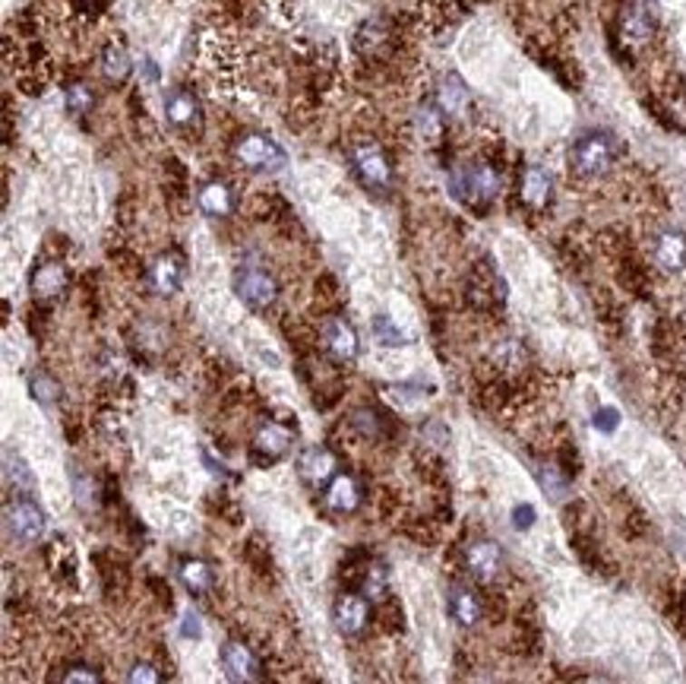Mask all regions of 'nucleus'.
<instances>
[{
    "label": "nucleus",
    "mask_w": 686,
    "mask_h": 684,
    "mask_svg": "<svg viewBox=\"0 0 686 684\" xmlns=\"http://www.w3.org/2000/svg\"><path fill=\"white\" fill-rule=\"evenodd\" d=\"M221 669H225L228 681H257L260 679V662L244 643H225L221 647Z\"/></svg>",
    "instance_id": "13"
},
{
    "label": "nucleus",
    "mask_w": 686,
    "mask_h": 684,
    "mask_svg": "<svg viewBox=\"0 0 686 684\" xmlns=\"http://www.w3.org/2000/svg\"><path fill=\"white\" fill-rule=\"evenodd\" d=\"M234 292H238L240 302H244L247 308H253V311L272 308L276 298H279L276 279H272L270 273H263V270H253V266H250V270L238 273V279H234Z\"/></svg>",
    "instance_id": "6"
},
{
    "label": "nucleus",
    "mask_w": 686,
    "mask_h": 684,
    "mask_svg": "<svg viewBox=\"0 0 686 684\" xmlns=\"http://www.w3.org/2000/svg\"><path fill=\"white\" fill-rule=\"evenodd\" d=\"M620 29H623V38L630 45H645L652 35H655V10H652V0H630L623 10V19H620Z\"/></svg>",
    "instance_id": "9"
},
{
    "label": "nucleus",
    "mask_w": 686,
    "mask_h": 684,
    "mask_svg": "<svg viewBox=\"0 0 686 684\" xmlns=\"http://www.w3.org/2000/svg\"><path fill=\"white\" fill-rule=\"evenodd\" d=\"M130 70H133V61H130L127 48L117 42H111L108 48L102 51V74L108 83H123L130 76Z\"/></svg>",
    "instance_id": "22"
},
{
    "label": "nucleus",
    "mask_w": 686,
    "mask_h": 684,
    "mask_svg": "<svg viewBox=\"0 0 686 684\" xmlns=\"http://www.w3.org/2000/svg\"><path fill=\"white\" fill-rule=\"evenodd\" d=\"M655 263L664 273L686 270V234L681 228H664L655 238Z\"/></svg>",
    "instance_id": "14"
},
{
    "label": "nucleus",
    "mask_w": 686,
    "mask_h": 684,
    "mask_svg": "<svg viewBox=\"0 0 686 684\" xmlns=\"http://www.w3.org/2000/svg\"><path fill=\"white\" fill-rule=\"evenodd\" d=\"M534 520H538V511H534L532 504H515L513 507V530H519V532L532 530Z\"/></svg>",
    "instance_id": "33"
},
{
    "label": "nucleus",
    "mask_w": 686,
    "mask_h": 684,
    "mask_svg": "<svg viewBox=\"0 0 686 684\" xmlns=\"http://www.w3.org/2000/svg\"><path fill=\"white\" fill-rule=\"evenodd\" d=\"M443 108L436 105V102H427V105H421V112H417V134L424 136L427 143H434L436 136L443 134Z\"/></svg>",
    "instance_id": "26"
},
{
    "label": "nucleus",
    "mask_w": 686,
    "mask_h": 684,
    "mask_svg": "<svg viewBox=\"0 0 686 684\" xmlns=\"http://www.w3.org/2000/svg\"><path fill=\"white\" fill-rule=\"evenodd\" d=\"M196 203L206 216L212 219H225L234 213V191L228 181H206L196 193Z\"/></svg>",
    "instance_id": "16"
},
{
    "label": "nucleus",
    "mask_w": 686,
    "mask_h": 684,
    "mask_svg": "<svg viewBox=\"0 0 686 684\" xmlns=\"http://www.w3.org/2000/svg\"><path fill=\"white\" fill-rule=\"evenodd\" d=\"M181 634L187 637V640H200L202 637V624H200V618L193 615V611H184V618H181Z\"/></svg>",
    "instance_id": "35"
},
{
    "label": "nucleus",
    "mask_w": 686,
    "mask_h": 684,
    "mask_svg": "<svg viewBox=\"0 0 686 684\" xmlns=\"http://www.w3.org/2000/svg\"><path fill=\"white\" fill-rule=\"evenodd\" d=\"M127 679H130V681H146V684H152V681H159V672H155L152 666H142V662H140V666L130 669Z\"/></svg>",
    "instance_id": "36"
},
{
    "label": "nucleus",
    "mask_w": 686,
    "mask_h": 684,
    "mask_svg": "<svg viewBox=\"0 0 686 684\" xmlns=\"http://www.w3.org/2000/svg\"><path fill=\"white\" fill-rule=\"evenodd\" d=\"M181 583L187 586V592H193V596H202V592L212 590V568H209L206 561H200V558H187V561H181Z\"/></svg>",
    "instance_id": "23"
},
{
    "label": "nucleus",
    "mask_w": 686,
    "mask_h": 684,
    "mask_svg": "<svg viewBox=\"0 0 686 684\" xmlns=\"http://www.w3.org/2000/svg\"><path fill=\"white\" fill-rule=\"evenodd\" d=\"M234 159H238L244 168H250V172L272 174V172H282L285 162H289V155H285V149L279 146L272 136L244 134V136L234 140Z\"/></svg>",
    "instance_id": "3"
},
{
    "label": "nucleus",
    "mask_w": 686,
    "mask_h": 684,
    "mask_svg": "<svg viewBox=\"0 0 686 684\" xmlns=\"http://www.w3.org/2000/svg\"><path fill=\"white\" fill-rule=\"evenodd\" d=\"M64 285H67V273H64V266H57V263H44L32 273V289H35L38 298L57 295V292H64Z\"/></svg>",
    "instance_id": "24"
},
{
    "label": "nucleus",
    "mask_w": 686,
    "mask_h": 684,
    "mask_svg": "<svg viewBox=\"0 0 686 684\" xmlns=\"http://www.w3.org/2000/svg\"><path fill=\"white\" fill-rule=\"evenodd\" d=\"M617 155H620L617 136L607 134V130H588V134H583L573 143L570 168L579 178H598V174H604L617 162Z\"/></svg>",
    "instance_id": "2"
},
{
    "label": "nucleus",
    "mask_w": 686,
    "mask_h": 684,
    "mask_svg": "<svg viewBox=\"0 0 686 684\" xmlns=\"http://www.w3.org/2000/svg\"><path fill=\"white\" fill-rule=\"evenodd\" d=\"M436 105L443 108V114H453V117L466 114L468 105H472V95H468L466 83H462L459 76H446V80L440 83V89H436Z\"/></svg>",
    "instance_id": "21"
},
{
    "label": "nucleus",
    "mask_w": 686,
    "mask_h": 684,
    "mask_svg": "<svg viewBox=\"0 0 686 684\" xmlns=\"http://www.w3.org/2000/svg\"><path fill=\"white\" fill-rule=\"evenodd\" d=\"M374 336H377V342H380V345H405V342H408V336H405L387 314H380L374 321Z\"/></svg>",
    "instance_id": "29"
},
{
    "label": "nucleus",
    "mask_w": 686,
    "mask_h": 684,
    "mask_svg": "<svg viewBox=\"0 0 686 684\" xmlns=\"http://www.w3.org/2000/svg\"><path fill=\"white\" fill-rule=\"evenodd\" d=\"M165 117L178 134L193 136L202 130L200 99H196L193 93H187V89H172V93L165 95Z\"/></svg>",
    "instance_id": "7"
},
{
    "label": "nucleus",
    "mask_w": 686,
    "mask_h": 684,
    "mask_svg": "<svg viewBox=\"0 0 686 684\" xmlns=\"http://www.w3.org/2000/svg\"><path fill=\"white\" fill-rule=\"evenodd\" d=\"M594 428H598V431H604V434H613L620 428V412L613 406L598 409V412H594Z\"/></svg>",
    "instance_id": "32"
},
{
    "label": "nucleus",
    "mask_w": 686,
    "mask_h": 684,
    "mask_svg": "<svg viewBox=\"0 0 686 684\" xmlns=\"http://www.w3.org/2000/svg\"><path fill=\"white\" fill-rule=\"evenodd\" d=\"M64 681H83V684H93V681H102V675H98L95 669H89V666H70L67 672H64Z\"/></svg>",
    "instance_id": "34"
},
{
    "label": "nucleus",
    "mask_w": 686,
    "mask_h": 684,
    "mask_svg": "<svg viewBox=\"0 0 686 684\" xmlns=\"http://www.w3.org/2000/svg\"><path fill=\"white\" fill-rule=\"evenodd\" d=\"M319 342H323V349L329 352L336 362H355L358 358V333L345 321H338V317L323 323Z\"/></svg>",
    "instance_id": "11"
},
{
    "label": "nucleus",
    "mask_w": 686,
    "mask_h": 684,
    "mask_svg": "<svg viewBox=\"0 0 686 684\" xmlns=\"http://www.w3.org/2000/svg\"><path fill=\"white\" fill-rule=\"evenodd\" d=\"M361 504V488L351 475H336L326 488V507L336 513H355Z\"/></svg>",
    "instance_id": "17"
},
{
    "label": "nucleus",
    "mask_w": 686,
    "mask_h": 684,
    "mask_svg": "<svg viewBox=\"0 0 686 684\" xmlns=\"http://www.w3.org/2000/svg\"><path fill=\"white\" fill-rule=\"evenodd\" d=\"M361 590L368 599H383L387 596V570H383L380 564H370L361 580Z\"/></svg>",
    "instance_id": "28"
},
{
    "label": "nucleus",
    "mask_w": 686,
    "mask_h": 684,
    "mask_svg": "<svg viewBox=\"0 0 686 684\" xmlns=\"http://www.w3.org/2000/svg\"><path fill=\"white\" fill-rule=\"evenodd\" d=\"M4 526H6V536H10L13 542L35 545L38 539L44 536V530H48V517H44V511L32 498H16L6 504Z\"/></svg>",
    "instance_id": "4"
},
{
    "label": "nucleus",
    "mask_w": 686,
    "mask_h": 684,
    "mask_svg": "<svg viewBox=\"0 0 686 684\" xmlns=\"http://www.w3.org/2000/svg\"><path fill=\"white\" fill-rule=\"evenodd\" d=\"M449 615L462 624V628H472V624L481 621V599L475 590L468 586H453L449 590Z\"/></svg>",
    "instance_id": "19"
},
{
    "label": "nucleus",
    "mask_w": 686,
    "mask_h": 684,
    "mask_svg": "<svg viewBox=\"0 0 686 684\" xmlns=\"http://www.w3.org/2000/svg\"><path fill=\"white\" fill-rule=\"evenodd\" d=\"M332 621H336L338 634H345V637L361 634V630L368 628V621H370V605H368V599L351 596V592L338 596L336 605H332Z\"/></svg>",
    "instance_id": "8"
},
{
    "label": "nucleus",
    "mask_w": 686,
    "mask_h": 684,
    "mask_svg": "<svg viewBox=\"0 0 686 684\" xmlns=\"http://www.w3.org/2000/svg\"><path fill=\"white\" fill-rule=\"evenodd\" d=\"M4 475H6L10 485H16V491H29V488L35 485L32 469L25 466V460L13 451V447H4Z\"/></svg>",
    "instance_id": "25"
},
{
    "label": "nucleus",
    "mask_w": 686,
    "mask_h": 684,
    "mask_svg": "<svg viewBox=\"0 0 686 684\" xmlns=\"http://www.w3.org/2000/svg\"><path fill=\"white\" fill-rule=\"evenodd\" d=\"M336 456H332L326 447H307L304 453L298 456V472L300 479L307 481V485L319 488L326 485V481L336 479Z\"/></svg>",
    "instance_id": "12"
},
{
    "label": "nucleus",
    "mask_w": 686,
    "mask_h": 684,
    "mask_svg": "<svg viewBox=\"0 0 686 684\" xmlns=\"http://www.w3.org/2000/svg\"><path fill=\"white\" fill-rule=\"evenodd\" d=\"M449 191L468 210H487L500 193V172L487 162H466L449 174Z\"/></svg>",
    "instance_id": "1"
},
{
    "label": "nucleus",
    "mask_w": 686,
    "mask_h": 684,
    "mask_svg": "<svg viewBox=\"0 0 686 684\" xmlns=\"http://www.w3.org/2000/svg\"><path fill=\"white\" fill-rule=\"evenodd\" d=\"M289 447H291V434L285 431L282 425H263L257 438H253V456H260V460L266 462L282 460V456L289 453Z\"/></svg>",
    "instance_id": "18"
},
{
    "label": "nucleus",
    "mask_w": 686,
    "mask_h": 684,
    "mask_svg": "<svg viewBox=\"0 0 686 684\" xmlns=\"http://www.w3.org/2000/svg\"><path fill=\"white\" fill-rule=\"evenodd\" d=\"M149 283L162 295H174L184 285V260L178 253H162L152 266H149Z\"/></svg>",
    "instance_id": "15"
},
{
    "label": "nucleus",
    "mask_w": 686,
    "mask_h": 684,
    "mask_svg": "<svg viewBox=\"0 0 686 684\" xmlns=\"http://www.w3.org/2000/svg\"><path fill=\"white\" fill-rule=\"evenodd\" d=\"M551 191H554L551 174L541 165H528L525 174H522V200H525L528 206H534V210H541V206L551 200Z\"/></svg>",
    "instance_id": "20"
},
{
    "label": "nucleus",
    "mask_w": 686,
    "mask_h": 684,
    "mask_svg": "<svg viewBox=\"0 0 686 684\" xmlns=\"http://www.w3.org/2000/svg\"><path fill=\"white\" fill-rule=\"evenodd\" d=\"M466 568L472 573L478 583H490V580H496V573L503 568V551L496 542H490V539H478V542L468 545L466 551Z\"/></svg>",
    "instance_id": "10"
},
{
    "label": "nucleus",
    "mask_w": 686,
    "mask_h": 684,
    "mask_svg": "<svg viewBox=\"0 0 686 684\" xmlns=\"http://www.w3.org/2000/svg\"><path fill=\"white\" fill-rule=\"evenodd\" d=\"M538 481H541V488H544L551 498H564L566 494V481L560 479L557 475V469H551V466H544V469H538Z\"/></svg>",
    "instance_id": "30"
},
{
    "label": "nucleus",
    "mask_w": 686,
    "mask_h": 684,
    "mask_svg": "<svg viewBox=\"0 0 686 684\" xmlns=\"http://www.w3.org/2000/svg\"><path fill=\"white\" fill-rule=\"evenodd\" d=\"M67 112L70 114H86V112H93V105H95V93L93 89L86 86V83H74V86H67Z\"/></svg>",
    "instance_id": "27"
},
{
    "label": "nucleus",
    "mask_w": 686,
    "mask_h": 684,
    "mask_svg": "<svg viewBox=\"0 0 686 684\" xmlns=\"http://www.w3.org/2000/svg\"><path fill=\"white\" fill-rule=\"evenodd\" d=\"M29 390H32V400L42 402V406H51V400H54V383L48 381V377H32L29 381Z\"/></svg>",
    "instance_id": "31"
},
{
    "label": "nucleus",
    "mask_w": 686,
    "mask_h": 684,
    "mask_svg": "<svg viewBox=\"0 0 686 684\" xmlns=\"http://www.w3.org/2000/svg\"><path fill=\"white\" fill-rule=\"evenodd\" d=\"M351 165H355L358 178H361L368 187H374V191H387V187L392 184V165H389L387 153H383L377 143H370V140L358 143V146L351 149Z\"/></svg>",
    "instance_id": "5"
}]
</instances>
